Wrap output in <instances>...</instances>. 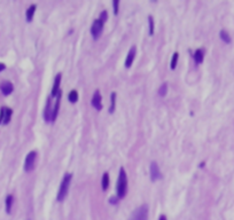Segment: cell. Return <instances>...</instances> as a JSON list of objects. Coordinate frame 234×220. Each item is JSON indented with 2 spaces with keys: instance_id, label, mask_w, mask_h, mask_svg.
I'll list each match as a JSON object with an SVG mask.
<instances>
[{
  "instance_id": "obj_13",
  "label": "cell",
  "mask_w": 234,
  "mask_h": 220,
  "mask_svg": "<svg viewBox=\"0 0 234 220\" xmlns=\"http://www.w3.org/2000/svg\"><path fill=\"white\" fill-rule=\"evenodd\" d=\"M36 8H37V6H36L34 4H32L31 6L26 9V21H28V22H31V21H32L33 15H34V13H36Z\"/></svg>"
},
{
  "instance_id": "obj_3",
  "label": "cell",
  "mask_w": 234,
  "mask_h": 220,
  "mask_svg": "<svg viewBox=\"0 0 234 220\" xmlns=\"http://www.w3.org/2000/svg\"><path fill=\"white\" fill-rule=\"evenodd\" d=\"M130 220H148V205L142 204L139 207H136L131 214Z\"/></svg>"
},
{
  "instance_id": "obj_4",
  "label": "cell",
  "mask_w": 234,
  "mask_h": 220,
  "mask_svg": "<svg viewBox=\"0 0 234 220\" xmlns=\"http://www.w3.org/2000/svg\"><path fill=\"white\" fill-rule=\"evenodd\" d=\"M36 159H37V151L36 150H31L26 155V159H24V171L26 172H31L34 168Z\"/></svg>"
},
{
  "instance_id": "obj_5",
  "label": "cell",
  "mask_w": 234,
  "mask_h": 220,
  "mask_svg": "<svg viewBox=\"0 0 234 220\" xmlns=\"http://www.w3.org/2000/svg\"><path fill=\"white\" fill-rule=\"evenodd\" d=\"M104 24V22H102L100 19H97L94 22H93V24H92V26H91V34L94 39L99 38L100 34L102 33Z\"/></svg>"
},
{
  "instance_id": "obj_17",
  "label": "cell",
  "mask_w": 234,
  "mask_h": 220,
  "mask_svg": "<svg viewBox=\"0 0 234 220\" xmlns=\"http://www.w3.org/2000/svg\"><path fill=\"white\" fill-rule=\"evenodd\" d=\"M102 190H107L109 187V173L108 172H104L102 175Z\"/></svg>"
},
{
  "instance_id": "obj_11",
  "label": "cell",
  "mask_w": 234,
  "mask_h": 220,
  "mask_svg": "<svg viewBox=\"0 0 234 220\" xmlns=\"http://www.w3.org/2000/svg\"><path fill=\"white\" fill-rule=\"evenodd\" d=\"M0 91L2 92V94L4 95H9L12 92L14 91V86L13 84L10 83V82H2L1 84H0Z\"/></svg>"
},
{
  "instance_id": "obj_25",
  "label": "cell",
  "mask_w": 234,
  "mask_h": 220,
  "mask_svg": "<svg viewBox=\"0 0 234 220\" xmlns=\"http://www.w3.org/2000/svg\"><path fill=\"white\" fill-rule=\"evenodd\" d=\"M109 202H110L111 204H117L118 203V197L117 196H112V197H110Z\"/></svg>"
},
{
  "instance_id": "obj_16",
  "label": "cell",
  "mask_w": 234,
  "mask_h": 220,
  "mask_svg": "<svg viewBox=\"0 0 234 220\" xmlns=\"http://www.w3.org/2000/svg\"><path fill=\"white\" fill-rule=\"evenodd\" d=\"M219 37L220 39L224 41V43H226V44H230L231 43V36H230V33L226 31V30H220V32H219Z\"/></svg>"
},
{
  "instance_id": "obj_9",
  "label": "cell",
  "mask_w": 234,
  "mask_h": 220,
  "mask_svg": "<svg viewBox=\"0 0 234 220\" xmlns=\"http://www.w3.org/2000/svg\"><path fill=\"white\" fill-rule=\"evenodd\" d=\"M136 46H132L130 48V51L128 53V55H126V58H125V68H130L132 63H133V61H134V58H136Z\"/></svg>"
},
{
  "instance_id": "obj_18",
  "label": "cell",
  "mask_w": 234,
  "mask_h": 220,
  "mask_svg": "<svg viewBox=\"0 0 234 220\" xmlns=\"http://www.w3.org/2000/svg\"><path fill=\"white\" fill-rule=\"evenodd\" d=\"M115 108H116V93L112 92L110 95V108H109V112L112 114L115 111Z\"/></svg>"
},
{
  "instance_id": "obj_28",
  "label": "cell",
  "mask_w": 234,
  "mask_h": 220,
  "mask_svg": "<svg viewBox=\"0 0 234 220\" xmlns=\"http://www.w3.org/2000/svg\"><path fill=\"white\" fill-rule=\"evenodd\" d=\"M158 220H168V219H166V216H164V214H162V216H160V218H158Z\"/></svg>"
},
{
  "instance_id": "obj_20",
  "label": "cell",
  "mask_w": 234,
  "mask_h": 220,
  "mask_svg": "<svg viewBox=\"0 0 234 220\" xmlns=\"http://www.w3.org/2000/svg\"><path fill=\"white\" fill-rule=\"evenodd\" d=\"M178 58H179L178 52H175L173 53V55H172V58H171V63H170V68H171L172 70H175L176 67H177V63H178Z\"/></svg>"
},
{
  "instance_id": "obj_19",
  "label": "cell",
  "mask_w": 234,
  "mask_h": 220,
  "mask_svg": "<svg viewBox=\"0 0 234 220\" xmlns=\"http://www.w3.org/2000/svg\"><path fill=\"white\" fill-rule=\"evenodd\" d=\"M68 99H69V101H70L71 103H76L78 101V92L76 91V90L70 91L69 95H68Z\"/></svg>"
},
{
  "instance_id": "obj_27",
  "label": "cell",
  "mask_w": 234,
  "mask_h": 220,
  "mask_svg": "<svg viewBox=\"0 0 234 220\" xmlns=\"http://www.w3.org/2000/svg\"><path fill=\"white\" fill-rule=\"evenodd\" d=\"M5 68H6V65L4 64V63H0V72L2 71V70H5Z\"/></svg>"
},
{
  "instance_id": "obj_7",
  "label": "cell",
  "mask_w": 234,
  "mask_h": 220,
  "mask_svg": "<svg viewBox=\"0 0 234 220\" xmlns=\"http://www.w3.org/2000/svg\"><path fill=\"white\" fill-rule=\"evenodd\" d=\"M91 103L98 111H100V110L102 109V97H101V93H100L99 90H97V91L94 92Z\"/></svg>"
},
{
  "instance_id": "obj_22",
  "label": "cell",
  "mask_w": 234,
  "mask_h": 220,
  "mask_svg": "<svg viewBox=\"0 0 234 220\" xmlns=\"http://www.w3.org/2000/svg\"><path fill=\"white\" fill-rule=\"evenodd\" d=\"M148 23H149V34L153 36L154 34V19L153 16H148Z\"/></svg>"
},
{
  "instance_id": "obj_23",
  "label": "cell",
  "mask_w": 234,
  "mask_h": 220,
  "mask_svg": "<svg viewBox=\"0 0 234 220\" xmlns=\"http://www.w3.org/2000/svg\"><path fill=\"white\" fill-rule=\"evenodd\" d=\"M112 7H114V14L117 15V14H118V10H119V9H118V8H119V1H118V0H114V1H112Z\"/></svg>"
},
{
  "instance_id": "obj_14",
  "label": "cell",
  "mask_w": 234,
  "mask_h": 220,
  "mask_svg": "<svg viewBox=\"0 0 234 220\" xmlns=\"http://www.w3.org/2000/svg\"><path fill=\"white\" fill-rule=\"evenodd\" d=\"M13 203H14L13 195H7L6 201H5V207H6V212H7V213H10V212H12V207H13Z\"/></svg>"
},
{
  "instance_id": "obj_6",
  "label": "cell",
  "mask_w": 234,
  "mask_h": 220,
  "mask_svg": "<svg viewBox=\"0 0 234 220\" xmlns=\"http://www.w3.org/2000/svg\"><path fill=\"white\" fill-rule=\"evenodd\" d=\"M150 180L153 182L157 181L160 179H162V173H161V170L158 168L157 163L152 162L150 163Z\"/></svg>"
},
{
  "instance_id": "obj_12",
  "label": "cell",
  "mask_w": 234,
  "mask_h": 220,
  "mask_svg": "<svg viewBox=\"0 0 234 220\" xmlns=\"http://www.w3.org/2000/svg\"><path fill=\"white\" fill-rule=\"evenodd\" d=\"M194 60L196 64H201L203 62V58H204V49L203 48H197L194 53Z\"/></svg>"
},
{
  "instance_id": "obj_26",
  "label": "cell",
  "mask_w": 234,
  "mask_h": 220,
  "mask_svg": "<svg viewBox=\"0 0 234 220\" xmlns=\"http://www.w3.org/2000/svg\"><path fill=\"white\" fill-rule=\"evenodd\" d=\"M2 120H4V107L0 109V124L2 123Z\"/></svg>"
},
{
  "instance_id": "obj_1",
  "label": "cell",
  "mask_w": 234,
  "mask_h": 220,
  "mask_svg": "<svg viewBox=\"0 0 234 220\" xmlns=\"http://www.w3.org/2000/svg\"><path fill=\"white\" fill-rule=\"evenodd\" d=\"M126 190H128V175H126L125 170L121 168L116 183V196L118 198H123L126 195Z\"/></svg>"
},
{
  "instance_id": "obj_15",
  "label": "cell",
  "mask_w": 234,
  "mask_h": 220,
  "mask_svg": "<svg viewBox=\"0 0 234 220\" xmlns=\"http://www.w3.org/2000/svg\"><path fill=\"white\" fill-rule=\"evenodd\" d=\"M12 114H13V110L10 109V108H6V107H4V120H2V123L4 124L9 123V122H10Z\"/></svg>"
},
{
  "instance_id": "obj_21",
  "label": "cell",
  "mask_w": 234,
  "mask_h": 220,
  "mask_svg": "<svg viewBox=\"0 0 234 220\" xmlns=\"http://www.w3.org/2000/svg\"><path fill=\"white\" fill-rule=\"evenodd\" d=\"M166 92H168V84H166V83H163V84L160 86V88H158V94H160L161 97H164V95L166 94Z\"/></svg>"
},
{
  "instance_id": "obj_24",
  "label": "cell",
  "mask_w": 234,
  "mask_h": 220,
  "mask_svg": "<svg viewBox=\"0 0 234 220\" xmlns=\"http://www.w3.org/2000/svg\"><path fill=\"white\" fill-rule=\"evenodd\" d=\"M99 19H101L102 22H106L107 19H108V13H107V10H102L101 14H100V16H99Z\"/></svg>"
},
{
  "instance_id": "obj_2",
  "label": "cell",
  "mask_w": 234,
  "mask_h": 220,
  "mask_svg": "<svg viewBox=\"0 0 234 220\" xmlns=\"http://www.w3.org/2000/svg\"><path fill=\"white\" fill-rule=\"evenodd\" d=\"M71 180H72L71 173H65L64 177L62 178L61 183H60V188H58V196H56V200L58 202L64 201V198L67 197V195H68V192H69V187H70Z\"/></svg>"
},
{
  "instance_id": "obj_10",
  "label": "cell",
  "mask_w": 234,
  "mask_h": 220,
  "mask_svg": "<svg viewBox=\"0 0 234 220\" xmlns=\"http://www.w3.org/2000/svg\"><path fill=\"white\" fill-rule=\"evenodd\" d=\"M61 79H62V73H61V72H58V75L55 76V78H54V84H53V88H52V97H56L58 92L61 91V88H60Z\"/></svg>"
},
{
  "instance_id": "obj_8",
  "label": "cell",
  "mask_w": 234,
  "mask_h": 220,
  "mask_svg": "<svg viewBox=\"0 0 234 220\" xmlns=\"http://www.w3.org/2000/svg\"><path fill=\"white\" fill-rule=\"evenodd\" d=\"M52 112H53V106H52V100L51 97L47 99V102H46V106L44 108V119L46 122H51V118H52Z\"/></svg>"
}]
</instances>
